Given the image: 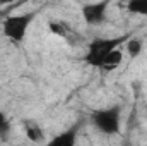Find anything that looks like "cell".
Instances as JSON below:
<instances>
[{"instance_id":"1","label":"cell","mask_w":147,"mask_h":146,"mask_svg":"<svg viewBox=\"0 0 147 146\" xmlns=\"http://www.w3.org/2000/svg\"><path fill=\"white\" fill-rule=\"evenodd\" d=\"M123 40H128L127 36L121 38H108V40H103V38H96L92 40L89 45H87V53L84 57L86 64L94 67V69H101L106 57L110 55L113 50L118 48V45L123 41Z\"/></svg>"},{"instance_id":"2","label":"cell","mask_w":147,"mask_h":146,"mask_svg":"<svg viewBox=\"0 0 147 146\" xmlns=\"http://www.w3.org/2000/svg\"><path fill=\"white\" fill-rule=\"evenodd\" d=\"M91 122L101 134H106V136L120 134V129H121V108L118 105H115V107H110V108L94 110L92 115H91Z\"/></svg>"},{"instance_id":"3","label":"cell","mask_w":147,"mask_h":146,"mask_svg":"<svg viewBox=\"0 0 147 146\" xmlns=\"http://www.w3.org/2000/svg\"><path fill=\"white\" fill-rule=\"evenodd\" d=\"M33 19H34V14L33 12L7 16L5 21L2 23V31H3L5 36L9 38V40H12L14 43H21L26 38L28 28L33 23Z\"/></svg>"},{"instance_id":"4","label":"cell","mask_w":147,"mask_h":146,"mask_svg":"<svg viewBox=\"0 0 147 146\" xmlns=\"http://www.w3.org/2000/svg\"><path fill=\"white\" fill-rule=\"evenodd\" d=\"M106 10H108V2H96V3H86L82 7V16L87 24L98 26L106 21Z\"/></svg>"},{"instance_id":"5","label":"cell","mask_w":147,"mask_h":146,"mask_svg":"<svg viewBox=\"0 0 147 146\" xmlns=\"http://www.w3.org/2000/svg\"><path fill=\"white\" fill-rule=\"evenodd\" d=\"M77 129H79V126L70 127V129H67V131L57 134L55 138H51V139L48 141L46 146H75V141H77Z\"/></svg>"},{"instance_id":"6","label":"cell","mask_w":147,"mask_h":146,"mask_svg":"<svg viewBox=\"0 0 147 146\" xmlns=\"http://www.w3.org/2000/svg\"><path fill=\"white\" fill-rule=\"evenodd\" d=\"M24 132H26L28 139L33 143H41L45 139V132L36 120H24Z\"/></svg>"},{"instance_id":"7","label":"cell","mask_w":147,"mask_h":146,"mask_svg":"<svg viewBox=\"0 0 147 146\" xmlns=\"http://www.w3.org/2000/svg\"><path fill=\"white\" fill-rule=\"evenodd\" d=\"M121 60H123V53L116 48V50H113L110 55L106 57V60H105V64H103L101 69H105V71H113V69H116V67L121 64Z\"/></svg>"},{"instance_id":"8","label":"cell","mask_w":147,"mask_h":146,"mask_svg":"<svg viewBox=\"0 0 147 146\" xmlns=\"http://www.w3.org/2000/svg\"><path fill=\"white\" fill-rule=\"evenodd\" d=\"M127 10L132 12V14L147 16V0H130L127 3Z\"/></svg>"},{"instance_id":"9","label":"cell","mask_w":147,"mask_h":146,"mask_svg":"<svg viewBox=\"0 0 147 146\" xmlns=\"http://www.w3.org/2000/svg\"><path fill=\"white\" fill-rule=\"evenodd\" d=\"M127 50H128V55L130 57L140 55V52H142V41L139 38H130L127 41Z\"/></svg>"},{"instance_id":"10","label":"cell","mask_w":147,"mask_h":146,"mask_svg":"<svg viewBox=\"0 0 147 146\" xmlns=\"http://www.w3.org/2000/svg\"><path fill=\"white\" fill-rule=\"evenodd\" d=\"M9 132H10V122L7 119V115L0 110V139H7Z\"/></svg>"},{"instance_id":"11","label":"cell","mask_w":147,"mask_h":146,"mask_svg":"<svg viewBox=\"0 0 147 146\" xmlns=\"http://www.w3.org/2000/svg\"><path fill=\"white\" fill-rule=\"evenodd\" d=\"M50 29H51V33H55V35H60V36H65L67 35V28H65V24L63 23H50Z\"/></svg>"}]
</instances>
